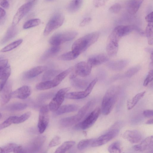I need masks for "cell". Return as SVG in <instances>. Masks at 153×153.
I'll use <instances>...</instances> for the list:
<instances>
[{
    "label": "cell",
    "mask_w": 153,
    "mask_h": 153,
    "mask_svg": "<svg viewBox=\"0 0 153 153\" xmlns=\"http://www.w3.org/2000/svg\"><path fill=\"white\" fill-rule=\"evenodd\" d=\"M120 88L114 85L107 91L102 101L101 111L104 115L108 114L112 110L118 99L120 91Z\"/></svg>",
    "instance_id": "6da1fadb"
},
{
    "label": "cell",
    "mask_w": 153,
    "mask_h": 153,
    "mask_svg": "<svg viewBox=\"0 0 153 153\" xmlns=\"http://www.w3.org/2000/svg\"><path fill=\"white\" fill-rule=\"evenodd\" d=\"M100 35L99 32H95L80 38L73 44L72 51L79 56L94 43L98 39Z\"/></svg>",
    "instance_id": "7a4b0ae2"
},
{
    "label": "cell",
    "mask_w": 153,
    "mask_h": 153,
    "mask_svg": "<svg viewBox=\"0 0 153 153\" xmlns=\"http://www.w3.org/2000/svg\"><path fill=\"white\" fill-rule=\"evenodd\" d=\"M93 100L88 102L81 108L76 114L62 119L60 121L61 125L64 127L71 126L79 122L86 114L93 104Z\"/></svg>",
    "instance_id": "3957f363"
},
{
    "label": "cell",
    "mask_w": 153,
    "mask_h": 153,
    "mask_svg": "<svg viewBox=\"0 0 153 153\" xmlns=\"http://www.w3.org/2000/svg\"><path fill=\"white\" fill-rule=\"evenodd\" d=\"M77 35V32L74 31L57 33L51 37L49 42L53 45H59L66 42L73 40Z\"/></svg>",
    "instance_id": "277c9868"
},
{
    "label": "cell",
    "mask_w": 153,
    "mask_h": 153,
    "mask_svg": "<svg viewBox=\"0 0 153 153\" xmlns=\"http://www.w3.org/2000/svg\"><path fill=\"white\" fill-rule=\"evenodd\" d=\"M116 126L115 125H114L106 133L97 138L94 139L91 146L95 147L102 146L115 137L118 134L119 131V129L116 127Z\"/></svg>",
    "instance_id": "5b68a950"
},
{
    "label": "cell",
    "mask_w": 153,
    "mask_h": 153,
    "mask_svg": "<svg viewBox=\"0 0 153 153\" xmlns=\"http://www.w3.org/2000/svg\"><path fill=\"white\" fill-rule=\"evenodd\" d=\"M101 109L97 107L91 111L82 122L77 124L75 128L85 130L91 127L98 119L101 111Z\"/></svg>",
    "instance_id": "8992f818"
},
{
    "label": "cell",
    "mask_w": 153,
    "mask_h": 153,
    "mask_svg": "<svg viewBox=\"0 0 153 153\" xmlns=\"http://www.w3.org/2000/svg\"><path fill=\"white\" fill-rule=\"evenodd\" d=\"M65 20V17L61 13L54 15L47 23L44 31V35L46 36L51 32L61 26Z\"/></svg>",
    "instance_id": "52a82bcc"
},
{
    "label": "cell",
    "mask_w": 153,
    "mask_h": 153,
    "mask_svg": "<svg viewBox=\"0 0 153 153\" xmlns=\"http://www.w3.org/2000/svg\"><path fill=\"white\" fill-rule=\"evenodd\" d=\"M69 87L65 88L59 90L50 102L49 109L52 112H55L61 106L63 102L66 94L70 90Z\"/></svg>",
    "instance_id": "ba28073f"
},
{
    "label": "cell",
    "mask_w": 153,
    "mask_h": 153,
    "mask_svg": "<svg viewBox=\"0 0 153 153\" xmlns=\"http://www.w3.org/2000/svg\"><path fill=\"white\" fill-rule=\"evenodd\" d=\"M120 38L113 31L109 35L106 47V52L108 56H113L117 54Z\"/></svg>",
    "instance_id": "9c48e42d"
},
{
    "label": "cell",
    "mask_w": 153,
    "mask_h": 153,
    "mask_svg": "<svg viewBox=\"0 0 153 153\" xmlns=\"http://www.w3.org/2000/svg\"><path fill=\"white\" fill-rule=\"evenodd\" d=\"M49 110L48 105H45L42 106L39 110L38 128L40 134L45 131L48 125Z\"/></svg>",
    "instance_id": "30bf717a"
},
{
    "label": "cell",
    "mask_w": 153,
    "mask_h": 153,
    "mask_svg": "<svg viewBox=\"0 0 153 153\" xmlns=\"http://www.w3.org/2000/svg\"><path fill=\"white\" fill-rule=\"evenodd\" d=\"M33 2H27L21 6L18 9L13 18L12 25L16 26L24 16L30 10Z\"/></svg>",
    "instance_id": "8fae6325"
},
{
    "label": "cell",
    "mask_w": 153,
    "mask_h": 153,
    "mask_svg": "<svg viewBox=\"0 0 153 153\" xmlns=\"http://www.w3.org/2000/svg\"><path fill=\"white\" fill-rule=\"evenodd\" d=\"M12 89V82L7 81L0 92V104L1 105L7 103L11 98Z\"/></svg>",
    "instance_id": "7c38bea8"
},
{
    "label": "cell",
    "mask_w": 153,
    "mask_h": 153,
    "mask_svg": "<svg viewBox=\"0 0 153 153\" xmlns=\"http://www.w3.org/2000/svg\"><path fill=\"white\" fill-rule=\"evenodd\" d=\"M92 67L87 62H80L75 66L74 72L77 76L85 77L91 73Z\"/></svg>",
    "instance_id": "4fadbf2b"
},
{
    "label": "cell",
    "mask_w": 153,
    "mask_h": 153,
    "mask_svg": "<svg viewBox=\"0 0 153 153\" xmlns=\"http://www.w3.org/2000/svg\"><path fill=\"white\" fill-rule=\"evenodd\" d=\"M122 137L133 144L138 143L143 138L140 132L135 130L126 131L123 134Z\"/></svg>",
    "instance_id": "5bb4252c"
},
{
    "label": "cell",
    "mask_w": 153,
    "mask_h": 153,
    "mask_svg": "<svg viewBox=\"0 0 153 153\" xmlns=\"http://www.w3.org/2000/svg\"><path fill=\"white\" fill-rule=\"evenodd\" d=\"M153 146V137L152 136L146 138L139 144L133 146V149L136 151L144 152L152 150Z\"/></svg>",
    "instance_id": "9a60e30c"
},
{
    "label": "cell",
    "mask_w": 153,
    "mask_h": 153,
    "mask_svg": "<svg viewBox=\"0 0 153 153\" xmlns=\"http://www.w3.org/2000/svg\"><path fill=\"white\" fill-rule=\"evenodd\" d=\"M31 92V89L30 87L24 85L12 92L11 97L13 98L25 99L30 95Z\"/></svg>",
    "instance_id": "2e32d148"
},
{
    "label": "cell",
    "mask_w": 153,
    "mask_h": 153,
    "mask_svg": "<svg viewBox=\"0 0 153 153\" xmlns=\"http://www.w3.org/2000/svg\"><path fill=\"white\" fill-rule=\"evenodd\" d=\"M109 60L108 57L107 55L101 53L91 56L88 59L87 62L93 68L107 62Z\"/></svg>",
    "instance_id": "e0dca14e"
},
{
    "label": "cell",
    "mask_w": 153,
    "mask_h": 153,
    "mask_svg": "<svg viewBox=\"0 0 153 153\" xmlns=\"http://www.w3.org/2000/svg\"><path fill=\"white\" fill-rule=\"evenodd\" d=\"M11 69L7 59L0 60V80H7L10 76Z\"/></svg>",
    "instance_id": "ac0fdd59"
},
{
    "label": "cell",
    "mask_w": 153,
    "mask_h": 153,
    "mask_svg": "<svg viewBox=\"0 0 153 153\" xmlns=\"http://www.w3.org/2000/svg\"><path fill=\"white\" fill-rule=\"evenodd\" d=\"M134 25H119L114 28L113 31L119 37L127 35L134 30Z\"/></svg>",
    "instance_id": "d6986e66"
},
{
    "label": "cell",
    "mask_w": 153,
    "mask_h": 153,
    "mask_svg": "<svg viewBox=\"0 0 153 153\" xmlns=\"http://www.w3.org/2000/svg\"><path fill=\"white\" fill-rule=\"evenodd\" d=\"M47 68L45 66L36 67L25 73L24 77L28 79L34 78L46 70Z\"/></svg>",
    "instance_id": "ffe728a7"
},
{
    "label": "cell",
    "mask_w": 153,
    "mask_h": 153,
    "mask_svg": "<svg viewBox=\"0 0 153 153\" xmlns=\"http://www.w3.org/2000/svg\"><path fill=\"white\" fill-rule=\"evenodd\" d=\"M143 0H129L127 4V11L131 14H135L138 11Z\"/></svg>",
    "instance_id": "44dd1931"
},
{
    "label": "cell",
    "mask_w": 153,
    "mask_h": 153,
    "mask_svg": "<svg viewBox=\"0 0 153 153\" xmlns=\"http://www.w3.org/2000/svg\"><path fill=\"white\" fill-rule=\"evenodd\" d=\"M128 61L126 60L110 62L107 64L110 69L114 71H119L124 68L127 65Z\"/></svg>",
    "instance_id": "7402d4cb"
},
{
    "label": "cell",
    "mask_w": 153,
    "mask_h": 153,
    "mask_svg": "<svg viewBox=\"0 0 153 153\" xmlns=\"http://www.w3.org/2000/svg\"><path fill=\"white\" fill-rule=\"evenodd\" d=\"M71 67L64 71L59 73L52 80L54 87L58 85L73 70Z\"/></svg>",
    "instance_id": "603a6c76"
},
{
    "label": "cell",
    "mask_w": 153,
    "mask_h": 153,
    "mask_svg": "<svg viewBox=\"0 0 153 153\" xmlns=\"http://www.w3.org/2000/svg\"><path fill=\"white\" fill-rule=\"evenodd\" d=\"M78 106L74 104H68L60 106L55 111L57 115H60L65 113L73 112L77 111Z\"/></svg>",
    "instance_id": "cb8c5ba5"
},
{
    "label": "cell",
    "mask_w": 153,
    "mask_h": 153,
    "mask_svg": "<svg viewBox=\"0 0 153 153\" xmlns=\"http://www.w3.org/2000/svg\"><path fill=\"white\" fill-rule=\"evenodd\" d=\"M146 92L143 91L136 94L131 99L128 100L127 102V107L128 110L132 109L138 102L144 96Z\"/></svg>",
    "instance_id": "d4e9b609"
},
{
    "label": "cell",
    "mask_w": 153,
    "mask_h": 153,
    "mask_svg": "<svg viewBox=\"0 0 153 153\" xmlns=\"http://www.w3.org/2000/svg\"><path fill=\"white\" fill-rule=\"evenodd\" d=\"M46 140L45 136H39L35 139L31 144L30 149L32 151H37L44 144Z\"/></svg>",
    "instance_id": "484cf974"
},
{
    "label": "cell",
    "mask_w": 153,
    "mask_h": 153,
    "mask_svg": "<svg viewBox=\"0 0 153 153\" xmlns=\"http://www.w3.org/2000/svg\"><path fill=\"white\" fill-rule=\"evenodd\" d=\"M83 0H72L67 7L68 11L71 13L78 11L81 7Z\"/></svg>",
    "instance_id": "4316f807"
},
{
    "label": "cell",
    "mask_w": 153,
    "mask_h": 153,
    "mask_svg": "<svg viewBox=\"0 0 153 153\" xmlns=\"http://www.w3.org/2000/svg\"><path fill=\"white\" fill-rule=\"evenodd\" d=\"M15 26H12L8 30L6 34L1 41V44H4L14 37L17 33Z\"/></svg>",
    "instance_id": "83f0119b"
},
{
    "label": "cell",
    "mask_w": 153,
    "mask_h": 153,
    "mask_svg": "<svg viewBox=\"0 0 153 153\" xmlns=\"http://www.w3.org/2000/svg\"><path fill=\"white\" fill-rule=\"evenodd\" d=\"M75 143L73 141H69L64 142L56 150L55 153H64L70 149Z\"/></svg>",
    "instance_id": "f1b7e54d"
},
{
    "label": "cell",
    "mask_w": 153,
    "mask_h": 153,
    "mask_svg": "<svg viewBox=\"0 0 153 153\" xmlns=\"http://www.w3.org/2000/svg\"><path fill=\"white\" fill-rule=\"evenodd\" d=\"M59 45H53L44 54L41 58L42 60L46 59L57 53L60 51Z\"/></svg>",
    "instance_id": "f546056e"
},
{
    "label": "cell",
    "mask_w": 153,
    "mask_h": 153,
    "mask_svg": "<svg viewBox=\"0 0 153 153\" xmlns=\"http://www.w3.org/2000/svg\"><path fill=\"white\" fill-rule=\"evenodd\" d=\"M70 80L72 85L76 88L84 89L88 86V82L84 80L76 77Z\"/></svg>",
    "instance_id": "4dcf8cb0"
},
{
    "label": "cell",
    "mask_w": 153,
    "mask_h": 153,
    "mask_svg": "<svg viewBox=\"0 0 153 153\" xmlns=\"http://www.w3.org/2000/svg\"><path fill=\"white\" fill-rule=\"evenodd\" d=\"M86 97L84 91H75L67 93L65 98L71 99L78 100Z\"/></svg>",
    "instance_id": "1f68e13d"
},
{
    "label": "cell",
    "mask_w": 153,
    "mask_h": 153,
    "mask_svg": "<svg viewBox=\"0 0 153 153\" xmlns=\"http://www.w3.org/2000/svg\"><path fill=\"white\" fill-rule=\"evenodd\" d=\"M145 36L147 37L149 44H153V23H148L146 27L145 32Z\"/></svg>",
    "instance_id": "d6a6232c"
},
{
    "label": "cell",
    "mask_w": 153,
    "mask_h": 153,
    "mask_svg": "<svg viewBox=\"0 0 153 153\" xmlns=\"http://www.w3.org/2000/svg\"><path fill=\"white\" fill-rule=\"evenodd\" d=\"M27 106V105L25 103L16 102L8 105L7 108V110L11 111H19L25 109Z\"/></svg>",
    "instance_id": "836d02e7"
},
{
    "label": "cell",
    "mask_w": 153,
    "mask_h": 153,
    "mask_svg": "<svg viewBox=\"0 0 153 153\" xmlns=\"http://www.w3.org/2000/svg\"><path fill=\"white\" fill-rule=\"evenodd\" d=\"M60 73V71L54 69H50L46 71L44 74L42 76L43 81L50 80L54 78Z\"/></svg>",
    "instance_id": "e575fe53"
},
{
    "label": "cell",
    "mask_w": 153,
    "mask_h": 153,
    "mask_svg": "<svg viewBox=\"0 0 153 153\" xmlns=\"http://www.w3.org/2000/svg\"><path fill=\"white\" fill-rule=\"evenodd\" d=\"M52 80L45 81L37 84L36 89L39 90H44L53 88Z\"/></svg>",
    "instance_id": "d590c367"
},
{
    "label": "cell",
    "mask_w": 153,
    "mask_h": 153,
    "mask_svg": "<svg viewBox=\"0 0 153 153\" xmlns=\"http://www.w3.org/2000/svg\"><path fill=\"white\" fill-rule=\"evenodd\" d=\"M78 56V55L71 51L60 55L58 58L59 59L61 60L70 61L75 59Z\"/></svg>",
    "instance_id": "8d00e7d4"
},
{
    "label": "cell",
    "mask_w": 153,
    "mask_h": 153,
    "mask_svg": "<svg viewBox=\"0 0 153 153\" xmlns=\"http://www.w3.org/2000/svg\"><path fill=\"white\" fill-rule=\"evenodd\" d=\"M22 42L23 40L21 39L14 41L2 48L0 51L5 52L11 51L19 45Z\"/></svg>",
    "instance_id": "74e56055"
},
{
    "label": "cell",
    "mask_w": 153,
    "mask_h": 153,
    "mask_svg": "<svg viewBox=\"0 0 153 153\" xmlns=\"http://www.w3.org/2000/svg\"><path fill=\"white\" fill-rule=\"evenodd\" d=\"M41 21L39 19H33L26 22L24 24L23 27L24 29H27L39 25Z\"/></svg>",
    "instance_id": "f35d334b"
},
{
    "label": "cell",
    "mask_w": 153,
    "mask_h": 153,
    "mask_svg": "<svg viewBox=\"0 0 153 153\" xmlns=\"http://www.w3.org/2000/svg\"><path fill=\"white\" fill-rule=\"evenodd\" d=\"M94 139H88L82 140L78 143L77 147L78 149L82 150L90 146H91Z\"/></svg>",
    "instance_id": "ab89813d"
},
{
    "label": "cell",
    "mask_w": 153,
    "mask_h": 153,
    "mask_svg": "<svg viewBox=\"0 0 153 153\" xmlns=\"http://www.w3.org/2000/svg\"><path fill=\"white\" fill-rule=\"evenodd\" d=\"M108 150L111 153H121V150L120 142L116 141L112 143L108 147Z\"/></svg>",
    "instance_id": "60d3db41"
},
{
    "label": "cell",
    "mask_w": 153,
    "mask_h": 153,
    "mask_svg": "<svg viewBox=\"0 0 153 153\" xmlns=\"http://www.w3.org/2000/svg\"><path fill=\"white\" fill-rule=\"evenodd\" d=\"M31 113L29 111L26 112L19 117L16 116L14 122V124H19L24 122L30 116Z\"/></svg>",
    "instance_id": "b9f144b4"
},
{
    "label": "cell",
    "mask_w": 153,
    "mask_h": 153,
    "mask_svg": "<svg viewBox=\"0 0 153 153\" xmlns=\"http://www.w3.org/2000/svg\"><path fill=\"white\" fill-rule=\"evenodd\" d=\"M18 145L14 143H8L4 146L1 147V153H8L13 152L14 151Z\"/></svg>",
    "instance_id": "7bdbcfd3"
},
{
    "label": "cell",
    "mask_w": 153,
    "mask_h": 153,
    "mask_svg": "<svg viewBox=\"0 0 153 153\" xmlns=\"http://www.w3.org/2000/svg\"><path fill=\"white\" fill-rule=\"evenodd\" d=\"M16 117V116H10L3 123L0 124V130L6 128L13 123Z\"/></svg>",
    "instance_id": "ee69618b"
},
{
    "label": "cell",
    "mask_w": 153,
    "mask_h": 153,
    "mask_svg": "<svg viewBox=\"0 0 153 153\" xmlns=\"http://www.w3.org/2000/svg\"><path fill=\"white\" fill-rule=\"evenodd\" d=\"M140 69L139 66H135L129 69L125 73V76L127 77H131L138 72Z\"/></svg>",
    "instance_id": "f6af8a7d"
},
{
    "label": "cell",
    "mask_w": 153,
    "mask_h": 153,
    "mask_svg": "<svg viewBox=\"0 0 153 153\" xmlns=\"http://www.w3.org/2000/svg\"><path fill=\"white\" fill-rule=\"evenodd\" d=\"M97 80V78L95 79L90 83L86 88L84 91L86 97L91 93Z\"/></svg>",
    "instance_id": "bcb514c9"
},
{
    "label": "cell",
    "mask_w": 153,
    "mask_h": 153,
    "mask_svg": "<svg viewBox=\"0 0 153 153\" xmlns=\"http://www.w3.org/2000/svg\"><path fill=\"white\" fill-rule=\"evenodd\" d=\"M60 143V137L58 136H56L50 141L49 143L48 146L50 148L54 147L58 145Z\"/></svg>",
    "instance_id": "7dc6e473"
},
{
    "label": "cell",
    "mask_w": 153,
    "mask_h": 153,
    "mask_svg": "<svg viewBox=\"0 0 153 153\" xmlns=\"http://www.w3.org/2000/svg\"><path fill=\"white\" fill-rule=\"evenodd\" d=\"M153 79V71L151 69L146 76L143 83L144 86H147L148 84L152 81Z\"/></svg>",
    "instance_id": "c3c4849f"
},
{
    "label": "cell",
    "mask_w": 153,
    "mask_h": 153,
    "mask_svg": "<svg viewBox=\"0 0 153 153\" xmlns=\"http://www.w3.org/2000/svg\"><path fill=\"white\" fill-rule=\"evenodd\" d=\"M121 9L120 5L118 3H116L112 5L109 9V11L111 13L116 14L119 12Z\"/></svg>",
    "instance_id": "681fc988"
},
{
    "label": "cell",
    "mask_w": 153,
    "mask_h": 153,
    "mask_svg": "<svg viewBox=\"0 0 153 153\" xmlns=\"http://www.w3.org/2000/svg\"><path fill=\"white\" fill-rule=\"evenodd\" d=\"M108 0H93V4L97 7L103 6L105 5Z\"/></svg>",
    "instance_id": "f907efd6"
},
{
    "label": "cell",
    "mask_w": 153,
    "mask_h": 153,
    "mask_svg": "<svg viewBox=\"0 0 153 153\" xmlns=\"http://www.w3.org/2000/svg\"><path fill=\"white\" fill-rule=\"evenodd\" d=\"M6 16L5 11L2 8L0 7V24L4 22Z\"/></svg>",
    "instance_id": "816d5d0a"
},
{
    "label": "cell",
    "mask_w": 153,
    "mask_h": 153,
    "mask_svg": "<svg viewBox=\"0 0 153 153\" xmlns=\"http://www.w3.org/2000/svg\"><path fill=\"white\" fill-rule=\"evenodd\" d=\"M91 21V19L90 17H88L85 18L79 24L80 27H84L88 24Z\"/></svg>",
    "instance_id": "f5cc1de1"
},
{
    "label": "cell",
    "mask_w": 153,
    "mask_h": 153,
    "mask_svg": "<svg viewBox=\"0 0 153 153\" xmlns=\"http://www.w3.org/2000/svg\"><path fill=\"white\" fill-rule=\"evenodd\" d=\"M0 5L5 9H8L9 4L7 0H0Z\"/></svg>",
    "instance_id": "db71d44e"
},
{
    "label": "cell",
    "mask_w": 153,
    "mask_h": 153,
    "mask_svg": "<svg viewBox=\"0 0 153 153\" xmlns=\"http://www.w3.org/2000/svg\"><path fill=\"white\" fill-rule=\"evenodd\" d=\"M143 115L147 117H152L153 116V111L152 110H146L143 112Z\"/></svg>",
    "instance_id": "11a10c76"
},
{
    "label": "cell",
    "mask_w": 153,
    "mask_h": 153,
    "mask_svg": "<svg viewBox=\"0 0 153 153\" xmlns=\"http://www.w3.org/2000/svg\"><path fill=\"white\" fill-rule=\"evenodd\" d=\"M145 19L146 21L148 23H153V12L149 13L147 15Z\"/></svg>",
    "instance_id": "9f6ffc18"
},
{
    "label": "cell",
    "mask_w": 153,
    "mask_h": 153,
    "mask_svg": "<svg viewBox=\"0 0 153 153\" xmlns=\"http://www.w3.org/2000/svg\"><path fill=\"white\" fill-rule=\"evenodd\" d=\"M134 30L137 32L140 35L143 36H145V32L138 26L134 25Z\"/></svg>",
    "instance_id": "6f0895ef"
},
{
    "label": "cell",
    "mask_w": 153,
    "mask_h": 153,
    "mask_svg": "<svg viewBox=\"0 0 153 153\" xmlns=\"http://www.w3.org/2000/svg\"><path fill=\"white\" fill-rule=\"evenodd\" d=\"M7 81V80H0V92Z\"/></svg>",
    "instance_id": "680465c9"
},
{
    "label": "cell",
    "mask_w": 153,
    "mask_h": 153,
    "mask_svg": "<svg viewBox=\"0 0 153 153\" xmlns=\"http://www.w3.org/2000/svg\"><path fill=\"white\" fill-rule=\"evenodd\" d=\"M153 122V118H151L149 120H148L146 122V124H152Z\"/></svg>",
    "instance_id": "91938a15"
},
{
    "label": "cell",
    "mask_w": 153,
    "mask_h": 153,
    "mask_svg": "<svg viewBox=\"0 0 153 153\" xmlns=\"http://www.w3.org/2000/svg\"><path fill=\"white\" fill-rule=\"evenodd\" d=\"M146 51L149 53H150L151 54L153 53V51L152 49H151L149 48H147L145 49Z\"/></svg>",
    "instance_id": "94428289"
},
{
    "label": "cell",
    "mask_w": 153,
    "mask_h": 153,
    "mask_svg": "<svg viewBox=\"0 0 153 153\" xmlns=\"http://www.w3.org/2000/svg\"><path fill=\"white\" fill-rule=\"evenodd\" d=\"M0 153H1V147H0Z\"/></svg>",
    "instance_id": "6125c7cd"
},
{
    "label": "cell",
    "mask_w": 153,
    "mask_h": 153,
    "mask_svg": "<svg viewBox=\"0 0 153 153\" xmlns=\"http://www.w3.org/2000/svg\"><path fill=\"white\" fill-rule=\"evenodd\" d=\"M1 117H2V115H1V113H0V119H1Z\"/></svg>",
    "instance_id": "be15d7a7"
},
{
    "label": "cell",
    "mask_w": 153,
    "mask_h": 153,
    "mask_svg": "<svg viewBox=\"0 0 153 153\" xmlns=\"http://www.w3.org/2000/svg\"><path fill=\"white\" fill-rule=\"evenodd\" d=\"M49 1H53V0H48Z\"/></svg>",
    "instance_id": "e7e4bbea"
},
{
    "label": "cell",
    "mask_w": 153,
    "mask_h": 153,
    "mask_svg": "<svg viewBox=\"0 0 153 153\" xmlns=\"http://www.w3.org/2000/svg\"><path fill=\"white\" fill-rule=\"evenodd\" d=\"M1 58L0 57V60L1 59Z\"/></svg>",
    "instance_id": "03108f58"
},
{
    "label": "cell",
    "mask_w": 153,
    "mask_h": 153,
    "mask_svg": "<svg viewBox=\"0 0 153 153\" xmlns=\"http://www.w3.org/2000/svg\"><path fill=\"white\" fill-rule=\"evenodd\" d=\"M35 0H33V1H35Z\"/></svg>",
    "instance_id": "003e7915"
}]
</instances>
